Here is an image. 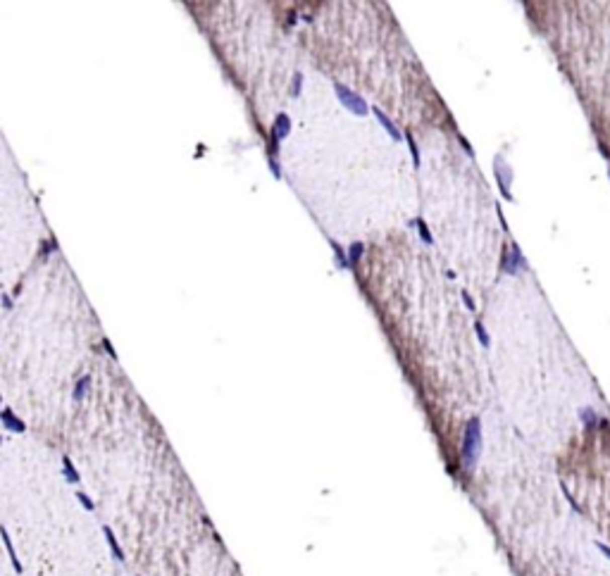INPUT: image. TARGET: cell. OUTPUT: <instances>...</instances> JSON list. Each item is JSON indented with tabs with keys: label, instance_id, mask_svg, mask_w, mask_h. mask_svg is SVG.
<instances>
[{
	"label": "cell",
	"instance_id": "obj_1",
	"mask_svg": "<svg viewBox=\"0 0 610 576\" xmlns=\"http://www.w3.org/2000/svg\"><path fill=\"white\" fill-rule=\"evenodd\" d=\"M463 464L465 469H474L479 452H482V422L479 417H472L465 424V436H463Z\"/></svg>",
	"mask_w": 610,
	"mask_h": 576
},
{
	"label": "cell",
	"instance_id": "obj_2",
	"mask_svg": "<svg viewBox=\"0 0 610 576\" xmlns=\"http://www.w3.org/2000/svg\"><path fill=\"white\" fill-rule=\"evenodd\" d=\"M334 90H336V98L341 100V105H343L348 112H353V115H358V117H365V115H367V103L358 95L356 90H351L348 86H343V83H334Z\"/></svg>",
	"mask_w": 610,
	"mask_h": 576
},
{
	"label": "cell",
	"instance_id": "obj_3",
	"mask_svg": "<svg viewBox=\"0 0 610 576\" xmlns=\"http://www.w3.org/2000/svg\"><path fill=\"white\" fill-rule=\"evenodd\" d=\"M501 269L505 271V274H510V276H517L519 271H527V260H525V255H522V250H519L517 243H510L508 250H503V262H501Z\"/></svg>",
	"mask_w": 610,
	"mask_h": 576
},
{
	"label": "cell",
	"instance_id": "obj_4",
	"mask_svg": "<svg viewBox=\"0 0 610 576\" xmlns=\"http://www.w3.org/2000/svg\"><path fill=\"white\" fill-rule=\"evenodd\" d=\"M493 174H496V181H498V188H501L503 198L508 200V203H512V193H510V183H512V169H510V164L503 160V155H496V160H493Z\"/></svg>",
	"mask_w": 610,
	"mask_h": 576
},
{
	"label": "cell",
	"instance_id": "obj_5",
	"mask_svg": "<svg viewBox=\"0 0 610 576\" xmlns=\"http://www.w3.org/2000/svg\"><path fill=\"white\" fill-rule=\"evenodd\" d=\"M289 131H291V119H289L286 112H279V115L274 117V126H272V155H274L277 143H279L282 138H286Z\"/></svg>",
	"mask_w": 610,
	"mask_h": 576
},
{
	"label": "cell",
	"instance_id": "obj_6",
	"mask_svg": "<svg viewBox=\"0 0 610 576\" xmlns=\"http://www.w3.org/2000/svg\"><path fill=\"white\" fill-rule=\"evenodd\" d=\"M0 422H3V426H5L8 431H12V433H24V431H27V424L22 422V419H17V417L12 414V410H10V407H5V410L0 412Z\"/></svg>",
	"mask_w": 610,
	"mask_h": 576
},
{
	"label": "cell",
	"instance_id": "obj_7",
	"mask_svg": "<svg viewBox=\"0 0 610 576\" xmlns=\"http://www.w3.org/2000/svg\"><path fill=\"white\" fill-rule=\"evenodd\" d=\"M372 112H374V117L379 119V124H382L384 129H386V131H389V136H391L393 141H401V138H403V131H401V129H398L396 124H393L391 119L386 117V112H382V108H377V105L372 108Z\"/></svg>",
	"mask_w": 610,
	"mask_h": 576
},
{
	"label": "cell",
	"instance_id": "obj_8",
	"mask_svg": "<svg viewBox=\"0 0 610 576\" xmlns=\"http://www.w3.org/2000/svg\"><path fill=\"white\" fill-rule=\"evenodd\" d=\"M579 419H582V424L586 426V429H596V426L605 424V419H601V417L596 414V410H591V407H582V410H579Z\"/></svg>",
	"mask_w": 610,
	"mask_h": 576
},
{
	"label": "cell",
	"instance_id": "obj_9",
	"mask_svg": "<svg viewBox=\"0 0 610 576\" xmlns=\"http://www.w3.org/2000/svg\"><path fill=\"white\" fill-rule=\"evenodd\" d=\"M103 533H105V540H108V545H110V550H112V555L117 557V562H127V557H124V550H122V545L117 543V538H115V533H112V529L110 526H103Z\"/></svg>",
	"mask_w": 610,
	"mask_h": 576
},
{
	"label": "cell",
	"instance_id": "obj_10",
	"mask_svg": "<svg viewBox=\"0 0 610 576\" xmlns=\"http://www.w3.org/2000/svg\"><path fill=\"white\" fill-rule=\"evenodd\" d=\"M3 543H5V548H8V555H10V562H12V567H15V571L17 574H22L24 571V567H22V562L17 559V555H15V548H12V540H10V533H8V529L3 526Z\"/></svg>",
	"mask_w": 610,
	"mask_h": 576
},
{
	"label": "cell",
	"instance_id": "obj_11",
	"mask_svg": "<svg viewBox=\"0 0 610 576\" xmlns=\"http://www.w3.org/2000/svg\"><path fill=\"white\" fill-rule=\"evenodd\" d=\"M331 250H334V257H336L338 269H353V264H351V257H348V250H343V248H341V245H338L336 241H331Z\"/></svg>",
	"mask_w": 610,
	"mask_h": 576
},
{
	"label": "cell",
	"instance_id": "obj_12",
	"mask_svg": "<svg viewBox=\"0 0 610 576\" xmlns=\"http://www.w3.org/2000/svg\"><path fill=\"white\" fill-rule=\"evenodd\" d=\"M62 476L67 478L69 484H79V481H81V476H79V471L74 469L72 459L67 457V455H64V457H62Z\"/></svg>",
	"mask_w": 610,
	"mask_h": 576
},
{
	"label": "cell",
	"instance_id": "obj_13",
	"mask_svg": "<svg viewBox=\"0 0 610 576\" xmlns=\"http://www.w3.org/2000/svg\"><path fill=\"white\" fill-rule=\"evenodd\" d=\"M89 386H91V376H89V374H83V376L79 378L76 383H74V393H72V396H74V400H76V403H79V400H83V396H86Z\"/></svg>",
	"mask_w": 610,
	"mask_h": 576
},
{
	"label": "cell",
	"instance_id": "obj_14",
	"mask_svg": "<svg viewBox=\"0 0 610 576\" xmlns=\"http://www.w3.org/2000/svg\"><path fill=\"white\" fill-rule=\"evenodd\" d=\"M363 255H365V243L356 241V243L348 245V257H351V264H353V267H356L358 262L363 260Z\"/></svg>",
	"mask_w": 610,
	"mask_h": 576
},
{
	"label": "cell",
	"instance_id": "obj_15",
	"mask_svg": "<svg viewBox=\"0 0 610 576\" xmlns=\"http://www.w3.org/2000/svg\"><path fill=\"white\" fill-rule=\"evenodd\" d=\"M415 226H417V231H419V236H422V241H424V243H427V245L434 243V238H431V231H429L427 222H424L422 217H417V219H415Z\"/></svg>",
	"mask_w": 610,
	"mask_h": 576
},
{
	"label": "cell",
	"instance_id": "obj_16",
	"mask_svg": "<svg viewBox=\"0 0 610 576\" xmlns=\"http://www.w3.org/2000/svg\"><path fill=\"white\" fill-rule=\"evenodd\" d=\"M474 331H477V336H479V343H482L484 348H489V345H491V341H489V333H486V329H484V324L479 322V319L474 322Z\"/></svg>",
	"mask_w": 610,
	"mask_h": 576
},
{
	"label": "cell",
	"instance_id": "obj_17",
	"mask_svg": "<svg viewBox=\"0 0 610 576\" xmlns=\"http://www.w3.org/2000/svg\"><path fill=\"white\" fill-rule=\"evenodd\" d=\"M405 141H408V148H410V153H412V162H415V167H419V150H417L415 138H412L410 134H405Z\"/></svg>",
	"mask_w": 610,
	"mask_h": 576
},
{
	"label": "cell",
	"instance_id": "obj_18",
	"mask_svg": "<svg viewBox=\"0 0 610 576\" xmlns=\"http://www.w3.org/2000/svg\"><path fill=\"white\" fill-rule=\"evenodd\" d=\"M76 500H79V503L83 505V510H86V512H93V510H96L93 500H91V498H89L86 493H81V491H76Z\"/></svg>",
	"mask_w": 610,
	"mask_h": 576
},
{
	"label": "cell",
	"instance_id": "obj_19",
	"mask_svg": "<svg viewBox=\"0 0 610 576\" xmlns=\"http://www.w3.org/2000/svg\"><path fill=\"white\" fill-rule=\"evenodd\" d=\"M301 83H303V74L296 72L293 74V88H291L293 95H301Z\"/></svg>",
	"mask_w": 610,
	"mask_h": 576
},
{
	"label": "cell",
	"instance_id": "obj_20",
	"mask_svg": "<svg viewBox=\"0 0 610 576\" xmlns=\"http://www.w3.org/2000/svg\"><path fill=\"white\" fill-rule=\"evenodd\" d=\"M463 303H465V307L470 310V312H474L477 310V305H474V300H472V296L467 293V291H463Z\"/></svg>",
	"mask_w": 610,
	"mask_h": 576
},
{
	"label": "cell",
	"instance_id": "obj_21",
	"mask_svg": "<svg viewBox=\"0 0 610 576\" xmlns=\"http://www.w3.org/2000/svg\"><path fill=\"white\" fill-rule=\"evenodd\" d=\"M103 348L108 350V355H110V357H112V360H117V352H115V348L110 345V341H108V338H103Z\"/></svg>",
	"mask_w": 610,
	"mask_h": 576
},
{
	"label": "cell",
	"instance_id": "obj_22",
	"mask_svg": "<svg viewBox=\"0 0 610 576\" xmlns=\"http://www.w3.org/2000/svg\"><path fill=\"white\" fill-rule=\"evenodd\" d=\"M596 548H598V550H601V552H603V555H605V557H608V559H610V548H608V545H605V543H601V540H598V543H596Z\"/></svg>",
	"mask_w": 610,
	"mask_h": 576
},
{
	"label": "cell",
	"instance_id": "obj_23",
	"mask_svg": "<svg viewBox=\"0 0 610 576\" xmlns=\"http://www.w3.org/2000/svg\"><path fill=\"white\" fill-rule=\"evenodd\" d=\"M3 305H5V310H10V307H12V303H10L8 296H3Z\"/></svg>",
	"mask_w": 610,
	"mask_h": 576
},
{
	"label": "cell",
	"instance_id": "obj_24",
	"mask_svg": "<svg viewBox=\"0 0 610 576\" xmlns=\"http://www.w3.org/2000/svg\"><path fill=\"white\" fill-rule=\"evenodd\" d=\"M608 176H610V164H608Z\"/></svg>",
	"mask_w": 610,
	"mask_h": 576
}]
</instances>
